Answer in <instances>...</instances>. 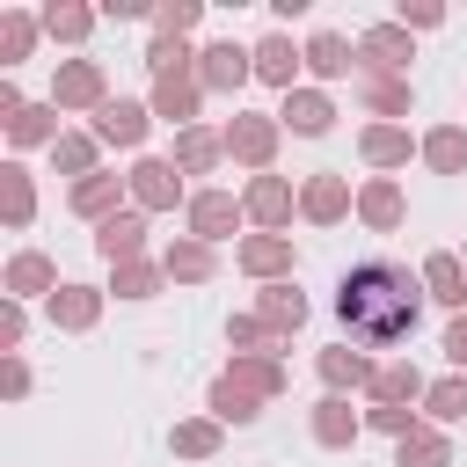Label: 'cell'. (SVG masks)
Returning <instances> with one entry per match:
<instances>
[{
	"label": "cell",
	"instance_id": "obj_23",
	"mask_svg": "<svg viewBox=\"0 0 467 467\" xmlns=\"http://www.w3.org/2000/svg\"><path fill=\"white\" fill-rule=\"evenodd\" d=\"M153 124H175V131H190V124H204L197 109H204V80L197 73H168V80H153Z\"/></svg>",
	"mask_w": 467,
	"mask_h": 467
},
{
	"label": "cell",
	"instance_id": "obj_44",
	"mask_svg": "<svg viewBox=\"0 0 467 467\" xmlns=\"http://www.w3.org/2000/svg\"><path fill=\"white\" fill-rule=\"evenodd\" d=\"M197 22H204L197 0H161V7H153V36H190Z\"/></svg>",
	"mask_w": 467,
	"mask_h": 467
},
{
	"label": "cell",
	"instance_id": "obj_14",
	"mask_svg": "<svg viewBox=\"0 0 467 467\" xmlns=\"http://www.w3.org/2000/svg\"><path fill=\"white\" fill-rule=\"evenodd\" d=\"M314 372H321V394H372L379 358L365 343H328V350H314Z\"/></svg>",
	"mask_w": 467,
	"mask_h": 467
},
{
	"label": "cell",
	"instance_id": "obj_24",
	"mask_svg": "<svg viewBox=\"0 0 467 467\" xmlns=\"http://www.w3.org/2000/svg\"><path fill=\"white\" fill-rule=\"evenodd\" d=\"M124 204H131V182H124V175H109V168L66 190V212H73V219H88V226H102V219H117Z\"/></svg>",
	"mask_w": 467,
	"mask_h": 467
},
{
	"label": "cell",
	"instance_id": "obj_30",
	"mask_svg": "<svg viewBox=\"0 0 467 467\" xmlns=\"http://www.w3.org/2000/svg\"><path fill=\"white\" fill-rule=\"evenodd\" d=\"M36 15H44V36L66 44V51H80L95 36V22H102V7H88V0H44Z\"/></svg>",
	"mask_w": 467,
	"mask_h": 467
},
{
	"label": "cell",
	"instance_id": "obj_7",
	"mask_svg": "<svg viewBox=\"0 0 467 467\" xmlns=\"http://www.w3.org/2000/svg\"><path fill=\"white\" fill-rule=\"evenodd\" d=\"M197 80H204V95H241L255 80V51L241 36H212V44H197Z\"/></svg>",
	"mask_w": 467,
	"mask_h": 467
},
{
	"label": "cell",
	"instance_id": "obj_43",
	"mask_svg": "<svg viewBox=\"0 0 467 467\" xmlns=\"http://www.w3.org/2000/svg\"><path fill=\"white\" fill-rule=\"evenodd\" d=\"M365 431H379V438H416L423 431V409H394V401H365Z\"/></svg>",
	"mask_w": 467,
	"mask_h": 467
},
{
	"label": "cell",
	"instance_id": "obj_22",
	"mask_svg": "<svg viewBox=\"0 0 467 467\" xmlns=\"http://www.w3.org/2000/svg\"><path fill=\"white\" fill-rule=\"evenodd\" d=\"M146 241H153V219H146L139 204H124L117 219H102V226H95V255H102L109 270H117V263H139V255H146Z\"/></svg>",
	"mask_w": 467,
	"mask_h": 467
},
{
	"label": "cell",
	"instance_id": "obj_3",
	"mask_svg": "<svg viewBox=\"0 0 467 467\" xmlns=\"http://www.w3.org/2000/svg\"><path fill=\"white\" fill-rule=\"evenodd\" d=\"M241 226H248V204H241L234 190H212V182L190 190V204H182V234H197V241H212V248H219V241L241 248Z\"/></svg>",
	"mask_w": 467,
	"mask_h": 467
},
{
	"label": "cell",
	"instance_id": "obj_17",
	"mask_svg": "<svg viewBox=\"0 0 467 467\" xmlns=\"http://www.w3.org/2000/svg\"><path fill=\"white\" fill-rule=\"evenodd\" d=\"M306 438H314L321 452H350V445L365 438V409H350V394H321V401L306 409Z\"/></svg>",
	"mask_w": 467,
	"mask_h": 467
},
{
	"label": "cell",
	"instance_id": "obj_28",
	"mask_svg": "<svg viewBox=\"0 0 467 467\" xmlns=\"http://www.w3.org/2000/svg\"><path fill=\"white\" fill-rule=\"evenodd\" d=\"M168 161H175L182 175H212V168L226 161V124H190V131H175Z\"/></svg>",
	"mask_w": 467,
	"mask_h": 467
},
{
	"label": "cell",
	"instance_id": "obj_10",
	"mask_svg": "<svg viewBox=\"0 0 467 467\" xmlns=\"http://www.w3.org/2000/svg\"><path fill=\"white\" fill-rule=\"evenodd\" d=\"M241 204H248V226H255V234H285V226L299 219V190H292L277 168H270V175H248V182H241Z\"/></svg>",
	"mask_w": 467,
	"mask_h": 467
},
{
	"label": "cell",
	"instance_id": "obj_25",
	"mask_svg": "<svg viewBox=\"0 0 467 467\" xmlns=\"http://www.w3.org/2000/svg\"><path fill=\"white\" fill-rule=\"evenodd\" d=\"M423 394H431V372L401 350V358H379V372H372V394L365 401H394V409H423Z\"/></svg>",
	"mask_w": 467,
	"mask_h": 467
},
{
	"label": "cell",
	"instance_id": "obj_11",
	"mask_svg": "<svg viewBox=\"0 0 467 467\" xmlns=\"http://www.w3.org/2000/svg\"><path fill=\"white\" fill-rule=\"evenodd\" d=\"M102 306H109V285H88V277H66L51 299H44V321L58 328V336H88L95 321H102Z\"/></svg>",
	"mask_w": 467,
	"mask_h": 467
},
{
	"label": "cell",
	"instance_id": "obj_38",
	"mask_svg": "<svg viewBox=\"0 0 467 467\" xmlns=\"http://www.w3.org/2000/svg\"><path fill=\"white\" fill-rule=\"evenodd\" d=\"M423 168L431 175H467V124H431L423 131Z\"/></svg>",
	"mask_w": 467,
	"mask_h": 467
},
{
	"label": "cell",
	"instance_id": "obj_46",
	"mask_svg": "<svg viewBox=\"0 0 467 467\" xmlns=\"http://www.w3.org/2000/svg\"><path fill=\"white\" fill-rule=\"evenodd\" d=\"M22 343H29V306L0 299V358H22Z\"/></svg>",
	"mask_w": 467,
	"mask_h": 467
},
{
	"label": "cell",
	"instance_id": "obj_34",
	"mask_svg": "<svg viewBox=\"0 0 467 467\" xmlns=\"http://www.w3.org/2000/svg\"><path fill=\"white\" fill-rule=\"evenodd\" d=\"M219 445H226V423L219 416H175L168 423V452L175 460H219Z\"/></svg>",
	"mask_w": 467,
	"mask_h": 467
},
{
	"label": "cell",
	"instance_id": "obj_31",
	"mask_svg": "<svg viewBox=\"0 0 467 467\" xmlns=\"http://www.w3.org/2000/svg\"><path fill=\"white\" fill-rule=\"evenodd\" d=\"M36 44H44V15H36V7H0V66H7V73L29 66Z\"/></svg>",
	"mask_w": 467,
	"mask_h": 467
},
{
	"label": "cell",
	"instance_id": "obj_5",
	"mask_svg": "<svg viewBox=\"0 0 467 467\" xmlns=\"http://www.w3.org/2000/svg\"><path fill=\"white\" fill-rule=\"evenodd\" d=\"M124 182H131V204L153 219V212H175V204H190V190H182V168L168 161V153H139L131 168H124Z\"/></svg>",
	"mask_w": 467,
	"mask_h": 467
},
{
	"label": "cell",
	"instance_id": "obj_42",
	"mask_svg": "<svg viewBox=\"0 0 467 467\" xmlns=\"http://www.w3.org/2000/svg\"><path fill=\"white\" fill-rule=\"evenodd\" d=\"M146 73L153 80H168V73H197V51H190V36H146Z\"/></svg>",
	"mask_w": 467,
	"mask_h": 467
},
{
	"label": "cell",
	"instance_id": "obj_37",
	"mask_svg": "<svg viewBox=\"0 0 467 467\" xmlns=\"http://www.w3.org/2000/svg\"><path fill=\"white\" fill-rule=\"evenodd\" d=\"M51 168H58L66 182H88V175H102V139H95V131H66V139L51 146Z\"/></svg>",
	"mask_w": 467,
	"mask_h": 467
},
{
	"label": "cell",
	"instance_id": "obj_39",
	"mask_svg": "<svg viewBox=\"0 0 467 467\" xmlns=\"http://www.w3.org/2000/svg\"><path fill=\"white\" fill-rule=\"evenodd\" d=\"M423 423H438V431L467 423V372H438V379H431V394H423Z\"/></svg>",
	"mask_w": 467,
	"mask_h": 467
},
{
	"label": "cell",
	"instance_id": "obj_16",
	"mask_svg": "<svg viewBox=\"0 0 467 467\" xmlns=\"http://www.w3.org/2000/svg\"><path fill=\"white\" fill-rule=\"evenodd\" d=\"M350 95L372 124H409V109H416V80H401V73H358Z\"/></svg>",
	"mask_w": 467,
	"mask_h": 467
},
{
	"label": "cell",
	"instance_id": "obj_18",
	"mask_svg": "<svg viewBox=\"0 0 467 467\" xmlns=\"http://www.w3.org/2000/svg\"><path fill=\"white\" fill-rule=\"evenodd\" d=\"M277 124H285L292 139H328V131H336V95L306 80V88L277 95Z\"/></svg>",
	"mask_w": 467,
	"mask_h": 467
},
{
	"label": "cell",
	"instance_id": "obj_32",
	"mask_svg": "<svg viewBox=\"0 0 467 467\" xmlns=\"http://www.w3.org/2000/svg\"><path fill=\"white\" fill-rule=\"evenodd\" d=\"M58 139H66V124H58V102H51V95H44V102H29V109L7 124V146H15V153H36V146L51 153Z\"/></svg>",
	"mask_w": 467,
	"mask_h": 467
},
{
	"label": "cell",
	"instance_id": "obj_26",
	"mask_svg": "<svg viewBox=\"0 0 467 467\" xmlns=\"http://www.w3.org/2000/svg\"><path fill=\"white\" fill-rule=\"evenodd\" d=\"M416 277H423L431 306H445V314H467V263H460V248H431V255L416 263Z\"/></svg>",
	"mask_w": 467,
	"mask_h": 467
},
{
	"label": "cell",
	"instance_id": "obj_49",
	"mask_svg": "<svg viewBox=\"0 0 467 467\" xmlns=\"http://www.w3.org/2000/svg\"><path fill=\"white\" fill-rule=\"evenodd\" d=\"M460 263H467V248H460Z\"/></svg>",
	"mask_w": 467,
	"mask_h": 467
},
{
	"label": "cell",
	"instance_id": "obj_12",
	"mask_svg": "<svg viewBox=\"0 0 467 467\" xmlns=\"http://www.w3.org/2000/svg\"><path fill=\"white\" fill-rule=\"evenodd\" d=\"M409 58H416V36H409L394 15L358 29V73H401V80H409Z\"/></svg>",
	"mask_w": 467,
	"mask_h": 467
},
{
	"label": "cell",
	"instance_id": "obj_45",
	"mask_svg": "<svg viewBox=\"0 0 467 467\" xmlns=\"http://www.w3.org/2000/svg\"><path fill=\"white\" fill-rule=\"evenodd\" d=\"M394 22H401L409 36H423V29H445L452 15H445V0H401V7H394Z\"/></svg>",
	"mask_w": 467,
	"mask_h": 467
},
{
	"label": "cell",
	"instance_id": "obj_9",
	"mask_svg": "<svg viewBox=\"0 0 467 467\" xmlns=\"http://www.w3.org/2000/svg\"><path fill=\"white\" fill-rule=\"evenodd\" d=\"M88 131L102 139V146H117V153H131L139 161V146H146V131H153V102H131V95H109L95 117H88Z\"/></svg>",
	"mask_w": 467,
	"mask_h": 467
},
{
	"label": "cell",
	"instance_id": "obj_33",
	"mask_svg": "<svg viewBox=\"0 0 467 467\" xmlns=\"http://www.w3.org/2000/svg\"><path fill=\"white\" fill-rule=\"evenodd\" d=\"M226 379H234V387H248L263 409H270V401H285V387H292L285 358H226Z\"/></svg>",
	"mask_w": 467,
	"mask_h": 467
},
{
	"label": "cell",
	"instance_id": "obj_40",
	"mask_svg": "<svg viewBox=\"0 0 467 467\" xmlns=\"http://www.w3.org/2000/svg\"><path fill=\"white\" fill-rule=\"evenodd\" d=\"M204 416H219V423H234V431H248L255 416H263V401L248 394V387H234L226 372L212 379V394H204Z\"/></svg>",
	"mask_w": 467,
	"mask_h": 467
},
{
	"label": "cell",
	"instance_id": "obj_8",
	"mask_svg": "<svg viewBox=\"0 0 467 467\" xmlns=\"http://www.w3.org/2000/svg\"><path fill=\"white\" fill-rule=\"evenodd\" d=\"M248 51H255V80L263 88H277V95L306 88V44H292V29H263Z\"/></svg>",
	"mask_w": 467,
	"mask_h": 467
},
{
	"label": "cell",
	"instance_id": "obj_35",
	"mask_svg": "<svg viewBox=\"0 0 467 467\" xmlns=\"http://www.w3.org/2000/svg\"><path fill=\"white\" fill-rule=\"evenodd\" d=\"M0 219L22 234V226H36V175L22 168V161H0Z\"/></svg>",
	"mask_w": 467,
	"mask_h": 467
},
{
	"label": "cell",
	"instance_id": "obj_15",
	"mask_svg": "<svg viewBox=\"0 0 467 467\" xmlns=\"http://www.w3.org/2000/svg\"><path fill=\"white\" fill-rule=\"evenodd\" d=\"M306 80L314 88H336V80H358V36L343 29H306Z\"/></svg>",
	"mask_w": 467,
	"mask_h": 467
},
{
	"label": "cell",
	"instance_id": "obj_48",
	"mask_svg": "<svg viewBox=\"0 0 467 467\" xmlns=\"http://www.w3.org/2000/svg\"><path fill=\"white\" fill-rule=\"evenodd\" d=\"M438 350H445V372H467V314H452V321H445Z\"/></svg>",
	"mask_w": 467,
	"mask_h": 467
},
{
	"label": "cell",
	"instance_id": "obj_13",
	"mask_svg": "<svg viewBox=\"0 0 467 467\" xmlns=\"http://www.w3.org/2000/svg\"><path fill=\"white\" fill-rule=\"evenodd\" d=\"M234 270L255 277V285H285V277L299 270V248H292V234H241Z\"/></svg>",
	"mask_w": 467,
	"mask_h": 467
},
{
	"label": "cell",
	"instance_id": "obj_6",
	"mask_svg": "<svg viewBox=\"0 0 467 467\" xmlns=\"http://www.w3.org/2000/svg\"><path fill=\"white\" fill-rule=\"evenodd\" d=\"M299 219H306V226H343V219H358V182H350L343 168H314V175L299 182Z\"/></svg>",
	"mask_w": 467,
	"mask_h": 467
},
{
	"label": "cell",
	"instance_id": "obj_47",
	"mask_svg": "<svg viewBox=\"0 0 467 467\" xmlns=\"http://www.w3.org/2000/svg\"><path fill=\"white\" fill-rule=\"evenodd\" d=\"M29 387H36L29 358H0V394H7V401H29Z\"/></svg>",
	"mask_w": 467,
	"mask_h": 467
},
{
	"label": "cell",
	"instance_id": "obj_4",
	"mask_svg": "<svg viewBox=\"0 0 467 467\" xmlns=\"http://www.w3.org/2000/svg\"><path fill=\"white\" fill-rule=\"evenodd\" d=\"M51 102H58V117H95V109L109 102V73H102V58H58V73H51Z\"/></svg>",
	"mask_w": 467,
	"mask_h": 467
},
{
	"label": "cell",
	"instance_id": "obj_41",
	"mask_svg": "<svg viewBox=\"0 0 467 467\" xmlns=\"http://www.w3.org/2000/svg\"><path fill=\"white\" fill-rule=\"evenodd\" d=\"M394 467H452V431L423 423L416 438H401V445H394Z\"/></svg>",
	"mask_w": 467,
	"mask_h": 467
},
{
	"label": "cell",
	"instance_id": "obj_20",
	"mask_svg": "<svg viewBox=\"0 0 467 467\" xmlns=\"http://www.w3.org/2000/svg\"><path fill=\"white\" fill-rule=\"evenodd\" d=\"M58 285H66V277H58V263H51L44 248H15L7 270H0V299H22V306H29V299H51Z\"/></svg>",
	"mask_w": 467,
	"mask_h": 467
},
{
	"label": "cell",
	"instance_id": "obj_27",
	"mask_svg": "<svg viewBox=\"0 0 467 467\" xmlns=\"http://www.w3.org/2000/svg\"><path fill=\"white\" fill-rule=\"evenodd\" d=\"M161 270H168V285H212L219 277V248L197 241V234H175V241H161Z\"/></svg>",
	"mask_w": 467,
	"mask_h": 467
},
{
	"label": "cell",
	"instance_id": "obj_19",
	"mask_svg": "<svg viewBox=\"0 0 467 467\" xmlns=\"http://www.w3.org/2000/svg\"><path fill=\"white\" fill-rule=\"evenodd\" d=\"M358 161H365L372 175H394V168L423 161V139H416L409 124H365V131H358Z\"/></svg>",
	"mask_w": 467,
	"mask_h": 467
},
{
	"label": "cell",
	"instance_id": "obj_2",
	"mask_svg": "<svg viewBox=\"0 0 467 467\" xmlns=\"http://www.w3.org/2000/svg\"><path fill=\"white\" fill-rule=\"evenodd\" d=\"M277 146H285L277 109H234V117H226V161H234V168L270 175V168H277Z\"/></svg>",
	"mask_w": 467,
	"mask_h": 467
},
{
	"label": "cell",
	"instance_id": "obj_1",
	"mask_svg": "<svg viewBox=\"0 0 467 467\" xmlns=\"http://www.w3.org/2000/svg\"><path fill=\"white\" fill-rule=\"evenodd\" d=\"M423 306H431L423 277H416L409 263H394V255H365V263H350V270L336 277V321H343V336L365 343V350L409 343V336L423 328Z\"/></svg>",
	"mask_w": 467,
	"mask_h": 467
},
{
	"label": "cell",
	"instance_id": "obj_21",
	"mask_svg": "<svg viewBox=\"0 0 467 467\" xmlns=\"http://www.w3.org/2000/svg\"><path fill=\"white\" fill-rule=\"evenodd\" d=\"M401 219H409L401 175H365V182H358V226H365V234H394Z\"/></svg>",
	"mask_w": 467,
	"mask_h": 467
},
{
	"label": "cell",
	"instance_id": "obj_29",
	"mask_svg": "<svg viewBox=\"0 0 467 467\" xmlns=\"http://www.w3.org/2000/svg\"><path fill=\"white\" fill-rule=\"evenodd\" d=\"M255 314L270 321V336H285V343H292V336L306 328V314H314V306H306V292L285 277V285H255Z\"/></svg>",
	"mask_w": 467,
	"mask_h": 467
},
{
	"label": "cell",
	"instance_id": "obj_36",
	"mask_svg": "<svg viewBox=\"0 0 467 467\" xmlns=\"http://www.w3.org/2000/svg\"><path fill=\"white\" fill-rule=\"evenodd\" d=\"M168 292V270H161V255H139V263H117L109 270V299H131V306H146V299H161Z\"/></svg>",
	"mask_w": 467,
	"mask_h": 467
}]
</instances>
